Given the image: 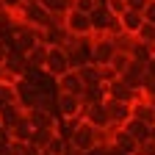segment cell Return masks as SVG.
<instances>
[{
    "mask_svg": "<svg viewBox=\"0 0 155 155\" xmlns=\"http://www.w3.org/2000/svg\"><path fill=\"white\" fill-rule=\"evenodd\" d=\"M6 72L14 78V81H22V78L28 75V61H25V55L17 53V50H11L8 61H6Z\"/></svg>",
    "mask_w": 155,
    "mask_h": 155,
    "instance_id": "cell-15",
    "label": "cell"
},
{
    "mask_svg": "<svg viewBox=\"0 0 155 155\" xmlns=\"http://www.w3.org/2000/svg\"><path fill=\"white\" fill-rule=\"evenodd\" d=\"M83 119H86L91 127H97V130H103V127H111V122H108V111H105V103L83 108Z\"/></svg>",
    "mask_w": 155,
    "mask_h": 155,
    "instance_id": "cell-13",
    "label": "cell"
},
{
    "mask_svg": "<svg viewBox=\"0 0 155 155\" xmlns=\"http://www.w3.org/2000/svg\"><path fill=\"white\" fill-rule=\"evenodd\" d=\"M55 89L61 94H75V97H83V81L81 75H78V69H69L67 75H61L55 81Z\"/></svg>",
    "mask_w": 155,
    "mask_h": 155,
    "instance_id": "cell-10",
    "label": "cell"
},
{
    "mask_svg": "<svg viewBox=\"0 0 155 155\" xmlns=\"http://www.w3.org/2000/svg\"><path fill=\"white\" fill-rule=\"evenodd\" d=\"M6 133H8V141H31V139H33V125L28 122V116L22 114Z\"/></svg>",
    "mask_w": 155,
    "mask_h": 155,
    "instance_id": "cell-14",
    "label": "cell"
},
{
    "mask_svg": "<svg viewBox=\"0 0 155 155\" xmlns=\"http://www.w3.org/2000/svg\"><path fill=\"white\" fill-rule=\"evenodd\" d=\"M108 11H111L114 17H122V14L127 11V6H125V0H108Z\"/></svg>",
    "mask_w": 155,
    "mask_h": 155,
    "instance_id": "cell-28",
    "label": "cell"
},
{
    "mask_svg": "<svg viewBox=\"0 0 155 155\" xmlns=\"http://www.w3.org/2000/svg\"><path fill=\"white\" fill-rule=\"evenodd\" d=\"M105 111H108V122L111 127H125L133 119V111L127 103H116V100H105Z\"/></svg>",
    "mask_w": 155,
    "mask_h": 155,
    "instance_id": "cell-9",
    "label": "cell"
},
{
    "mask_svg": "<svg viewBox=\"0 0 155 155\" xmlns=\"http://www.w3.org/2000/svg\"><path fill=\"white\" fill-rule=\"evenodd\" d=\"M144 22L155 25V0H150V3H147V8H144Z\"/></svg>",
    "mask_w": 155,
    "mask_h": 155,
    "instance_id": "cell-31",
    "label": "cell"
},
{
    "mask_svg": "<svg viewBox=\"0 0 155 155\" xmlns=\"http://www.w3.org/2000/svg\"><path fill=\"white\" fill-rule=\"evenodd\" d=\"M25 3H28V0H0V6H3L11 17H14V14H19V8H22Z\"/></svg>",
    "mask_w": 155,
    "mask_h": 155,
    "instance_id": "cell-27",
    "label": "cell"
},
{
    "mask_svg": "<svg viewBox=\"0 0 155 155\" xmlns=\"http://www.w3.org/2000/svg\"><path fill=\"white\" fill-rule=\"evenodd\" d=\"M147 3H150V0H125V6H127V11H139V14H144Z\"/></svg>",
    "mask_w": 155,
    "mask_h": 155,
    "instance_id": "cell-29",
    "label": "cell"
},
{
    "mask_svg": "<svg viewBox=\"0 0 155 155\" xmlns=\"http://www.w3.org/2000/svg\"><path fill=\"white\" fill-rule=\"evenodd\" d=\"M55 114L61 119H83V103L75 94H55Z\"/></svg>",
    "mask_w": 155,
    "mask_h": 155,
    "instance_id": "cell-4",
    "label": "cell"
},
{
    "mask_svg": "<svg viewBox=\"0 0 155 155\" xmlns=\"http://www.w3.org/2000/svg\"><path fill=\"white\" fill-rule=\"evenodd\" d=\"M150 103H152V108H155V97H152V100H150Z\"/></svg>",
    "mask_w": 155,
    "mask_h": 155,
    "instance_id": "cell-34",
    "label": "cell"
},
{
    "mask_svg": "<svg viewBox=\"0 0 155 155\" xmlns=\"http://www.w3.org/2000/svg\"><path fill=\"white\" fill-rule=\"evenodd\" d=\"M67 31L75 36V39H86V36H94V25H91V14H83V11H69L67 14Z\"/></svg>",
    "mask_w": 155,
    "mask_h": 155,
    "instance_id": "cell-6",
    "label": "cell"
},
{
    "mask_svg": "<svg viewBox=\"0 0 155 155\" xmlns=\"http://www.w3.org/2000/svg\"><path fill=\"white\" fill-rule=\"evenodd\" d=\"M39 6L50 17H67L72 11V0H39Z\"/></svg>",
    "mask_w": 155,
    "mask_h": 155,
    "instance_id": "cell-20",
    "label": "cell"
},
{
    "mask_svg": "<svg viewBox=\"0 0 155 155\" xmlns=\"http://www.w3.org/2000/svg\"><path fill=\"white\" fill-rule=\"evenodd\" d=\"M11 155H45V152L36 150L31 141H11Z\"/></svg>",
    "mask_w": 155,
    "mask_h": 155,
    "instance_id": "cell-23",
    "label": "cell"
},
{
    "mask_svg": "<svg viewBox=\"0 0 155 155\" xmlns=\"http://www.w3.org/2000/svg\"><path fill=\"white\" fill-rule=\"evenodd\" d=\"M116 55V47L111 42V36H97L94 33V47H91V64L97 67H108Z\"/></svg>",
    "mask_w": 155,
    "mask_h": 155,
    "instance_id": "cell-7",
    "label": "cell"
},
{
    "mask_svg": "<svg viewBox=\"0 0 155 155\" xmlns=\"http://www.w3.org/2000/svg\"><path fill=\"white\" fill-rule=\"evenodd\" d=\"M122 130L130 136V139H133L136 144H144V141H150V130H152V127H147L144 122H136V119H130V122H127Z\"/></svg>",
    "mask_w": 155,
    "mask_h": 155,
    "instance_id": "cell-19",
    "label": "cell"
},
{
    "mask_svg": "<svg viewBox=\"0 0 155 155\" xmlns=\"http://www.w3.org/2000/svg\"><path fill=\"white\" fill-rule=\"evenodd\" d=\"M47 45L45 42H39L33 50H28L25 53V61H28V69H45V64H47Z\"/></svg>",
    "mask_w": 155,
    "mask_h": 155,
    "instance_id": "cell-16",
    "label": "cell"
},
{
    "mask_svg": "<svg viewBox=\"0 0 155 155\" xmlns=\"http://www.w3.org/2000/svg\"><path fill=\"white\" fill-rule=\"evenodd\" d=\"M136 39H139V42H144V45H150V47H155V25L144 22V25H141V31L136 33Z\"/></svg>",
    "mask_w": 155,
    "mask_h": 155,
    "instance_id": "cell-25",
    "label": "cell"
},
{
    "mask_svg": "<svg viewBox=\"0 0 155 155\" xmlns=\"http://www.w3.org/2000/svg\"><path fill=\"white\" fill-rule=\"evenodd\" d=\"M119 25H122L125 33L136 36V33L141 31V25H144V14H139V11H125V14L119 17Z\"/></svg>",
    "mask_w": 155,
    "mask_h": 155,
    "instance_id": "cell-17",
    "label": "cell"
},
{
    "mask_svg": "<svg viewBox=\"0 0 155 155\" xmlns=\"http://www.w3.org/2000/svg\"><path fill=\"white\" fill-rule=\"evenodd\" d=\"M144 78H147V69H144V64H130L122 75H119V81L122 83H127L130 89H136V91H141V86H144Z\"/></svg>",
    "mask_w": 155,
    "mask_h": 155,
    "instance_id": "cell-12",
    "label": "cell"
},
{
    "mask_svg": "<svg viewBox=\"0 0 155 155\" xmlns=\"http://www.w3.org/2000/svg\"><path fill=\"white\" fill-rule=\"evenodd\" d=\"M130 64H133V58H130V55H125V53H116V55H114V61H111L108 67H111L116 75H122V72H125Z\"/></svg>",
    "mask_w": 155,
    "mask_h": 155,
    "instance_id": "cell-24",
    "label": "cell"
},
{
    "mask_svg": "<svg viewBox=\"0 0 155 155\" xmlns=\"http://www.w3.org/2000/svg\"><path fill=\"white\" fill-rule=\"evenodd\" d=\"M130 111H133V119L136 122H144L147 127H155V108H152V103L147 100L144 94L130 105Z\"/></svg>",
    "mask_w": 155,
    "mask_h": 155,
    "instance_id": "cell-11",
    "label": "cell"
},
{
    "mask_svg": "<svg viewBox=\"0 0 155 155\" xmlns=\"http://www.w3.org/2000/svg\"><path fill=\"white\" fill-rule=\"evenodd\" d=\"M136 155H155V144H152V141L139 144V147H136Z\"/></svg>",
    "mask_w": 155,
    "mask_h": 155,
    "instance_id": "cell-32",
    "label": "cell"
},
{
    "mask_svg": "<svg viewBox=\"0 0 155 155\" xmlns=\"http://www.w3.org/2000/svg\"><path fill=\"white\" fill-rule=\"evenodd\" d=\"M72 69V64H69V55H67V50L64 47H50L47 50V64H45V72L50 75V78H61V75H67Z\"/></svg>",
    "mask_w": 155,
    "mask_h": 155,
    "instance_id": "cell-5",
    "label": "cell"
},
{
    "mask_svg": "<svg viewBox=\"0 0 155 155\" xmlns=\"http://www.w3.org/2000/svg\"><path fill=\"white\" fill-rule=\"evenodd\" d=\"M105 94H108V100H116V103H127V105H133V103L141 97V91L130 89L127 83H122V81H119V78H116L114 83H108V86H105Z\"/></svg>",
    "mask_w": 155,
    "mask_h": 155,
    "instance_id": "cell-8",
    "label": "cell"
},
{
    "mask_svg": "<svg viewBox=\"0 0 155 155\" xmlns=\"http://www.w3.org/2000/svg\"><path fill=\"white\" fill-rule=\"evenodd\" d=\"M111 42H114L116 53H125V55H130V50H133V45H136V36H130V33L119 31V33H114V36H111Z\"/></svg>",
    "mask_w": 155,
    "mask_h": 155,
    "instance_id": "cell-22",
    "label": "cell"
},
{
    "mask_svg": "<svg viewBox=\"0 0 155 155\" xmlns=\"http://www.w3.org/2000/svg\"><path fill=\"white\" fill-rule=\"evenodd\" d=\"M152 55H155V47H150V45H144V42H139V39H136V45H133V50H130V58L136 64H150L152 61Z\"/></svg>",
    "mask_w": 155,
    "mask_h": 155,
    "instance_id": "cell-21",
    "label": "cell"
},
{
    "mask_svg": "<svg viewBox=\"0 0 155 155\" xmlns=\"http://www.w3.org/2000/svg\"><path fill=\"white\" fill-rule=\"evenodd\" d=\"M150 141H152V144H155V127H152V130H150Z\"/></svg>",
    "mask_w": 155,
    "mask_h": 155,
    "instance_id": "cell-33",
    "label": "cell"
},
{
    "mask_svg": "<svg viewBox=\"0 0 155 155\" xmlns=\"http://www.w3.org/2000/svg\"><path fill=\"white\" fill-rule=\"evenodd\" d=\"M78 152H91L94 147H97V127H91L86 119H81V122H78V127L72 130V136H69V139H67Z\"/></svg>",
    "mask_w": 155,
    "mask_h": 155,
    "instance_id": "cell-2",
    "label": "cell"
},
{
    "mask_svg": "<svg viewBox=\"0 0 155 155\" xmlns=\"http://www.w3.org/2000/svg\"><path fill=\"white\" fill-rule=\"evenodd\" d=\"M14 19H19V22H28V25H33V28H47V22H50V14L39 6V0H28V3L19 8V14H14Z\"/></svg>",
    "mask_w": 155,
    "mask_h": 155,
    "instance_id": "cell-3",
    "label": "cell"
},
{
    "mask_svg": "<svg viewBox=\"0 0 155 155\" xmlns=\"http://www.w3.org/2000/svg\"><path fill=\"white\" fill-rule=\"evenodd\" d=\"M78 75H81V81H83V89H97V86H103L100 81V67L97 64H86L78 69Z\"/></svg>",
    "mask_w": 155,
    "mask_h": 155,
    "instance_id": "cell-18",
    "label": "cell"
},
{
    "mask_svg": "<svg viewBox=\"0 0 155 155\" xmlns=\"http://www.w3.org/2000/svg\"><path fill=\"white\" fill-rule=\"evenodd\" d=\"M8 36H11V42H14V50L22 53V55L42 42V31L33 28V25H28V22H19V19H14V22H11Z\"/></svg>",
    "mask_w": 155,
    "mask_h": 155,
    "instance_id": "cell-1",
    "label": "cell"
},
{
    "mask_svg": "<svg viewBox=\"0 0 155 155\" xmlns=\"http://www.w3.org/2000/svg\"><path fill=\"white\" fill-rule=\"evenodd\" d=\"M8 55H11V47H8V42H6V39H0V67H6Z\"/></svg>",
    "mask_w": 155,
    "mask_h": 155,
    "instance_id": "cell-30",
    "label": "cell"
},
{
    "mask_svg": "<svg viewBox=\"0 0 155 155\" xmlns=\"http://www.w3.org/2000/svg\"><path fill=\"white\" fill-rule=\"evenodd\" d=\"M72 8L75 11H83V14H91L97 8V0H72Z\"/></svg>",
    "mask_w": 155,
    "mask_h": 155,
    "instance_id": "cell-26",
    "label": "cell"
}]
</instances>
